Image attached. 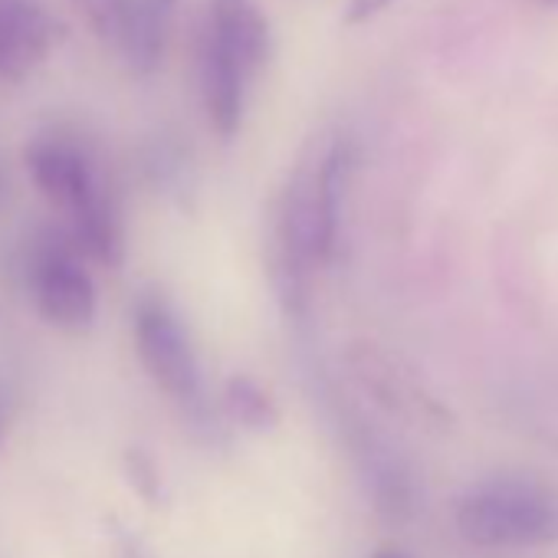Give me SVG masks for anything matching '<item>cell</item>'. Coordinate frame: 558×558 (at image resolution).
Wrapping results in <instances>:
<instances>
[{
    "label": "cell",
    "instance_id": "1",
    "mask_svg": "<svg viewBox=\"0 0 558 558\" xmlns=\"http://www.w3.org/2000/svg\"><path fill=\"white\" fill-rule=\"evenodd\" d=\"M457 532L480 548L532 545L558 532L555 506L525 486H486L466 496L457 509Z\"/></svg>",
    "mask_w": 558,
    "mask_h": 558
},
{
    "label": "cell",
    "instance_id": "2",
    "mask_svg": "<svg viewBox=\"0 0 558 558\" xmlns=\"http://www.w3.org/2000/svg\"><path fill=\"white\" fill-rule=\"evenodd\" d=\"M40 316L63 332H86L96 319V287L70 233L47 236L34 263Z\"/></svg>",
    "mask_w": 558,
    "mask_h": 558
},
{
    "label": "cell",
    "instance_id": "3",
    "mask_svg": "<svg viewBox=\"0 0 558 558\" xmlns=\"http://www.w3.org/2000/svg\"><path fill=\"white\" fill-rule=\"evenodd\" d=\"M135 349L148 378L171 398L187 401L197 395L201 375L191 339L165 300L145 296L135 310Z\"/></svg>",
    "mask_w": 558,
    "mask_h": 558
},
{
    "label": "cell",
    "instance_id": "4",
    "mask_svg": "<svg viewBox=\"0 0 558 558\" xmlns=\"http://www.w3.org/2000/svg\"><path fill=\"white\" fill-rule=\"evenodd\" d=\"M27 168L40 187V194L60 207L66 217L89 207L99 194H106L93 158L66 138H40L27 148Z\"/></svg>",
    "mask_w": 558,
    "mask_h": 558
},
{
    "label": "cell",
    "instance_id": "5",
    "mask_svg": "<svg viewBox=\"0 0 558 558\" xmlns=\"http://www.w3.org/2000/svg\"><path fill=\"white\" fill-rule=\"evenodd\" d=\"M349 171H352V151H349L345 142H336L310 174L300 171L306 214H310V256H313V266L329 263L336 256Z\"/></svg>",
    "mask_w": 558,
    "mask_h": 558
},
{
    "label": "cell",
    "instance_id": "6",
    "mask_svg": "<svg viewBox=\"0 0 558 558\" xmlns=\"http://www.w3.org/2000/svg\"><path fill=\"white\" fill-rule=\"evenodd\" d=\"M60 40V24L40 0H0V80H24Z\"/></svg>",
    "mask_w": 558,
    "mask_h": 558
},
{
    "label": "cell",
    "instance_id": "7",
    "mask_svg": "<svg viewBox=\"0 0 558 558\" xmlns=\"http://www.w3.org/2000/svg\"><path fill=\"white\" fill-rule=\"evenodd\" d=\"M250 80H253V73L204 31V37H201V99H204L207 122L220 138H233L240 132Z\"/></svg>",
    "mask_w": 558,
    "mask_h": 558
},
{
    "label": "cell",
    "instance_id": "8",
    "mask_svg": "<svg viewBox=\"0 0 558 558\" xmlns=\"http://www.w3.org/2000/svg\"><path fill=\"white\" fill-rule=\"evenodd\" d=\"M207 34L227 47L253 76L272 57V31L256 0H210Z\"/></svg>",
    "mask_w": 558,
    "mask_h": 558
},
{
    "label": "cell",
    "instance_id": "9",
    "mask_svg": "<svg viewBox=\"0 0 558 558\" xmlns=\"http://www.w3.org/2000/svg\"><path fill=\"white\" fill-rule=\"evenodd\" d=\"M178 0H129L125 31L119 53L125 66L138 76H151L165 60V44L171 34Z\"/></svg>",
    "mask_w": 558,
    "mask_h": 558
},
{
    "label": "cell",
    "instance_id": "10",
    "mask_svg": "<svg viewBox=\"0 0 558 558\" xmlns=\"http://www.w3.org/2000/svg\"><path fill=\"white\" fill-rule=\"evenodd\" d=\"M70 240L80 250V256H89L102 266H119L125 259V236L122 220L116 210V201L109 194H99L89 207L70 217Z\"/></svg>",
    "mask_w": 558,
    "mask_h": 558
},
{
    "label": "cell",
    "instance_id": "11",
    "mask_svg": "<svg viewBox=\"0 0 558 558\" xmlns=\"http://www.w3.org/2000/svg\"><path fill=\"white\" fill-rule=\"evenodd\" d=\"M223 411L236 427L253 430V434L276 430V424H279V408H276L272 395L263 385H256L253 378H246V375H233L227 381Z\"/></svg>",
    "mask_w": 558,
    "mask_h": 558
},
{
    "label": "cell",
    "instance_id": "12",
    "mask_svg": "<svg viewBox=\"0 0 558 558\" xmlns=\"http://www.w3.org/2000/svg\"><path fill=\"white\" fill-rule=\"evenodd\" d=\"M73 8L83 14L89 31L112 50L122 44L125 31V14H129V0H73Z\"/></svg>",
    "mask_w": 558,
    "mask_h": 558
},
{
    "label": "cell",
    "instance_id": "13",
    "mask_svg": "<svg viewBox=\"0 0 558 558\" xmlns=\"http://www.w3.org/2000/svg\"><path fill=\"white\" fill-rule=\"evenodd\" d=\"M125 476H129V486L148 502V506H158L161 502V470L155 463L151 453H145L142 447H132L125 450Z\"/></svg>",
    "mask_w": 558,
    "mask_h": 558
},
{
    "label": "cell",
    "instance_id": "14",
    "mask_svg": "<svg viewBox=\"0 0 558 558\" xmlns=\"http://www.w3.org/2000/svg\"><path fill=\"white\" fill-rule=\"evenodd\" d=\"M391 4H395V0H349V8H345L342 21H345L349 27H359V24H368V21H375L378 14H385Z\"/></svg>",
    "mask_w": 558,
    "mask_h": 558
},
{
    "label": "cell",
    "instance_id": "15",
    "mask_svg": "<svg viewBox=\"0 0 558 558\" xmlns=\"http://www.w3.org/2000/svg\"><path fill=\"white\" fill-rule=\"evenodd\" d=\"M372 558H408V555H404L401 548H378Z\"/></svg>",
    "mask_w": 558,
    "mask_h": 558
},
{
    "label": "cell",
    "instance_id": "16",
    "mask_svg": "<svg viewBox=\"0 0 558 558\" xmlns=\"http://www.w3.org/2000/svg\"><path fill=\"white\" fill-rule=\"evenodd\" d=\"M548 4H558V0H548Z\"/></svg>",
    "mask_w": 558,
    "mask_h": 558
}]
</instances>
